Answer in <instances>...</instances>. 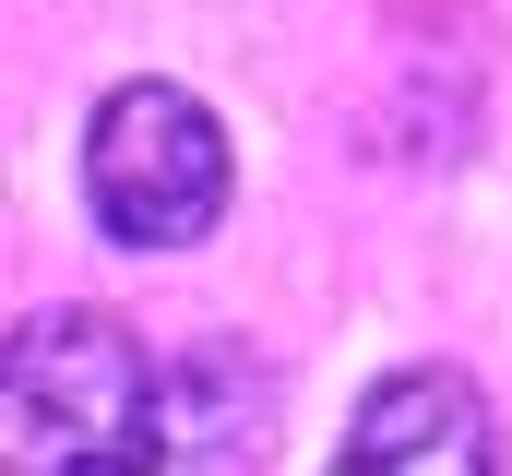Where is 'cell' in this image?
<instances>
[{"label": "cell", "instance_id": "6da1fadb", "mask_svg": "<svg viewBox=\"0 0 512 476\" xmlns=\"http://www.w3.org/2000/svg\"><path fill=\"white\" fill-rule=\"evenodd\" d=\"M12 465L48 476L167 465V369L96 310H24L12 322Z\"/></svg>", "mask_w": 512, "mask_h": 476}, {"label": "cell", "instance_id": "7a4b0ae2", "mask_svg": "<svg viewBox=\"0 0 512 476\" xmlns=\"http://www.w3.org/2000/svg\"><path fill=\"white\" fill-rule=\"evenodd\" d=\"M239 191V143L191 84H108L84 119V203L120 250H191Z\"/></svg>", "mask_w": 512, "mask_h": 476}, {"label": "cell", "instance_id": "3957f363", "mask_svg": "<svg viewBox=\"0 0 512 476\" xmlns=\"http://www.w3.org/2000/svg\"><path fill=\"white\" fill-rule=\"evenodd\" d=\"M346 465L358 476H489L501 441H489V405L465 369H393L346 417Z\"/></svg>", "mask_w": 512, "mask_h": 476}]
</instances>
